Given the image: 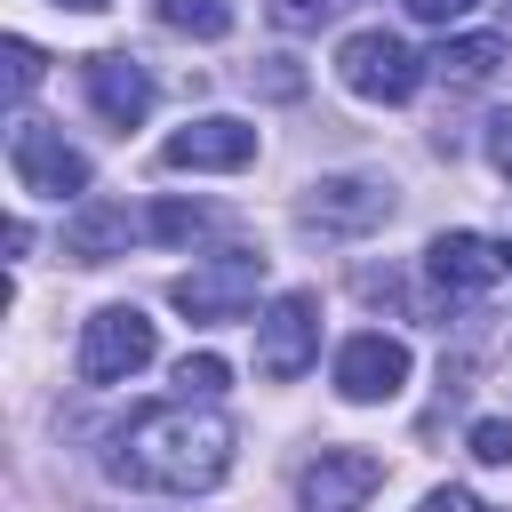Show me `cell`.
I'll use <instances>...</instances> for the list:
<instances>
[{"label": "cell", "instance_id": "cell-1", "mask_svg": "<svg viewBox=\"0 0 512 512\" xmlns=\"http://www.w3.org/2000/svg\"><path fill=\"white\" fill-rule=\"evenodd\" d=\"M232 448H240V432H232L224 408H208V400H160V408H144V416L120 432V448H112L104 464H112V480H128V488L208 496V488L232 472Z\"/></svg>", "mask_w": 512, "mask_h": 512}, {"label": "cell", "instance_id": "cell-2", "mask_svg": "<svg viewBox=\"0 0 512 512\" xmlns=\"http://www.w3.org/2000/svg\"><path fill=\"white\" fill-rule=\"evenodd\" d=\"M152 352H160V328H152L136 304H96V312L80 320L72 368H80V384H128L136 368H152Z\"/></svg>", "mask_w": 512, "mask_h": 512}, {"label": "cell", "instance_id": "cell-3", "mask_svg": "<svg viewBox=\"0 0 512 512\" xmlns=\"http://www.w3.org/2000/svg\"><path fill=\"white\" fill-rule=\"evenodd\" d=\"M336 80H344L352 96H368V104H408V96L424 88V56H416L400 32L368 24V32H344V48H336Z\"/></svg>", "mask_w": 512, "mask_h": 512}, {"label": "cell", "instance_id": "cell-4", "mask_svg": "<svg viewBox=\"0 0 512 512\" xmlns=\"http://www.w3.org/2000/svg\"><path fill=\"white\" fill-rule=\"evenodd\" d=\"M400 208V192H392V176H376V168H336V176H320L312 192H304V224L312 232H336V240H352V232H376L384 216Z\"/></svg>", "mask_w": 512, "mask_h": 512}, {"label": "cell", "instance_id": "cell-5", "mask_svg": "<svg viewBox=\"0 0 512 512\" xmlns=\"http://www.w3.org/2000/svg\"><path fill=\"white\" fill-rule=\"evenodd\" d=\"M312 360H320V296L312 288H280L256 312V368L272 384H296Z\"/></svg>", "mask_w": 512, "mask_h": 512}, {"label": "cell", "instance_id": "cell-6", "mask_svg": "<svg viewBox=\"0 0 512 512\" xmlns=\"http://www.w3.org/2000/svg\"><path fill=\"white\" fill-rule=\"evenodd\" d=\"M256 296H264V256H256V248L208 256V264H192V272L168 288V304H176L184 320H240Z\"/></svg>", "mask_w": 512, "mask_h": 512}, {"label": "cell", "instance_id": "cell-7", "mask_svg": "<svg viewBox=\"0 0 512 512\" xmlns=\"http://www.w3.org/2000/svg\"><path fill=\"white\" fill-rule=\"evenodd\" d=\"M8 168H16V184L32 192V200H88V160L48 128V120H16L8 128Z\"/></svg>", "mask_w": 512, "mask_h": 512}, {"label": "cell", "instance_id": "cell-8", "mask_svg": "<svg viewBox=\"0 0 512 512\" xmlns=\"http://www.w3.org/2000/svg\"><path fill=\"white\" fill-rule=\"evenodd\" d=\"M400 384H408V344H400V336L360 328V336L336 344V392H344L352 408H376V400H392Z\"/></svg>", "mask_w": 512, "mask_h": 512}, {"label": "cell", "instance_id": "cell-9", "mask_svg": "<svg viewBox=\"0 0 512 512\" xmlns=\"http://www.w3.org/2000/svg\"><path fill=\"white\" fill-rule=\"evenodd\" d=\"M248 160H256V128L232 120V112H200V120H184V128L160 144V168H192V176L248 168Z\"/></svg>", "mask_w": 512, "mask_h": 512}, {"label": "cell", "instance_id": "cell-10", "mask_svg": "<svg viewBox=\"0 0 512 512\" xmlns=\"http://www.w3.org/2000/svg\"><path fill=\"white\" fill-rule=\"evenodd\" d=\"M376 488H384V456H368V448H320L296 480L304 512H360Z\"/></svg>", "mask_w": 512, "mask_h": 512}, {"label": "cell", "instance_id": "cell-11", "mask_svg": "<svg viewBox=\"0 0 512 512\" xmlns=\"http://www.w3.org/2000/svg\"><path fill=\"white\" fill-rule=\"evenodd\" d=\"M144 232H152V216H136L128 200H96V192H88V200L72 208V224H64V256H72V264H112V256H128Z\"/></svg>", "mask_w": 512, "mask_h": 512}, {"label": "cell", "instance_id": "cell-12", "mask_svg": "<svg viewBox=\"0 0 512 512\" xmlns=\"http://www.w3.org/2000/svg\"><path fill=\"white\" fill-rule=\"evenodd\" d=\"M80 80H88V104H96L112 128H136V120L152 112V96H160L152 72H144L128 48H96V56L80 64Z\"/></svg>", "mask_w": 512, "mask_h": 512}, {"label": "cell", "instance_id": "cell-13", "mask_svg": "<svg viewBox=\"0 0 512 512\" xmlns=\"http://www.w3.org/2000/svg\"><path fill=\"white\" fill-rule=\"evenodd\" d=\"M424 272H432L440 296H480V288L504 280V256H496V240H480V232H440V240L424 248Z\"/></svg>", "mask_w": 512, "mask_h": 512}, {"label": "cell", "instance_id": "cell-14", "mask_svg": "<svg viewBox=\"0 0 512 512\" xmlns=\"http://www.w3.org/2000/svg\"><path fill=\"white\" fill-rule=\"evenodd\" d=\"M504 64V40L496 32H456V40H440V56H432V72H448V80H488Z\"/></svg>", "mask_w": 512, "mask_h": 512}, {"label": "cell", "instance_id": "cell-15", "mask_svg": "<svg viewBox=\"0 0 512 512\" xmlns=\"http://www.w3.org/2000/svg\"><path fill=\"white\" fill-rule=\"evenodd\" d=\"M160 16L184 40H224L232 32V0H160Z\"/></svg>", "mask_w": 512, "mask_h": 512}, {"label": "cell", "instance_id": "cell-16", "mask_svg": "<svg viewBox=\"0 0 512 512\" xmlns=\"http://www.w3.org/2000/svg\"><path fill=\"white\" fill-rule=\"evenodd\" d=\"M224 376H232V368H224L216 352H184V360H176V400H216Z\"/></svg>", "mask_w": 512, "mask_h": 512}, {"label": "cell", "instance_id": "cell-17", "mask_svg": "<svg viewBox=\"0 0 512 512\" xmlns=\"http://www.w3.org/2000/svg\"><path fill=\"white\" fill-rule=\"evenodd\" d=\"M208 224H216V216H208L200 200H160V208H152V240H200Z\"/></svg>", "mask_w": 512, "mask_h": 512}, {"label": "cell", "instance_id": "cell-18", "mask_svg": "<svg viewBox=\"0 0 512 512\" xmlns=\"http://www.w3.org/2000/svg\"><path fill=\"white\" fill-rule=\"evenodd\" d=\"M0 56H8V96H32V88H40V72H48V56H40L32 40H8Z\"/></svg>", "mask_w": 512, "mask_h": 512}, {"label": "cell", "instance_id": "cell-19", "mask_svg": "<svg viewBox=\"0 0 512 512\" xmlns=\"http://www.w3.org/2000/svg\"><path fill=\"white\" fill-rule=\"evenodd\" d=\"M472 456L480 464H512V416H480L472 424Z\"/></svg>", "mask_w": 512, "mask_h": 512}, {"label": "cell", "instance_id": "cell-20", "mask_svg": "<svg viewBox=\"0 0 512 512\" xmlns=\"http://www.w3.org/2000/svg\"><path fill=\"white\" fill-rule=\"evenodd\" d=\"M320 16H336V0H272V24H288V32H312Z\"/></svg>", "mask_w": 512, "mask_h": 512}, {"label": "cell", "instance_id": "cell-21", "mask_svg": "<svg viewBox=\"0 0 512 512\" xmlns=\"http://www.w3.org/2000/svg\"><path fill=\"white\" fill-rule=\"evenodd\" d=\"M488 160H496V176L512 184V104H504V112H488Z\"/></svg>", "mask_w": 512, "mask_h": 512}, {"label": "cell", "instance_id": "cell-22", "mask_svg": "<svg viewBox=\"0 0 512 512\" xmlns=\"http://www.w3.org/2000/svg\"><path fill=\"white\" fill-rule=\"evenodd\" d=\"M400 8H408L416 24H456V16H472L480 0H400Z\"/></svg>", "mask_w": 512, "mask_h": 512}, {"label": "cell", "instance_id": "cell-23", "mask_svg": "<svg viewBox=\"0 0 512 512\" xmlns=\"http://www.w3.org/2000/svg\"><path fill=\"white\" fill-rule=\"evenodd\" d=\"M416 512H488V504H480L472 488H432V496H424Z\"/></svg>", "mask_w": 512, "mask_h": 512}, {"label": "cell", "instance_id": "cell-24", "mask_svg": "<svg viewBox=\"0 0 512 512\" xmlns=\"http://www.w3.org/2000/svg\"><path fill=\"white\" fill-rule=\"evenodd\" d=\"M296 88H304V72H296L288 56H272V64H264V96H296Z\"/></svg>", "mask_w": 512, "mask_h": 512}, {"label": "cell", "instance_id": "cell-25", "mask_svg": "<svg viewBox=\"0 0 512 512\" xmlns=\"http://www.w3.org/2000/svg\"><path fill=\"white\" fill-rule=\"evenodd\" d=\"M56 8H72V16H96V8H104V0H56Z\"/></svg>", "mask_w": 512, "mask_h": 512}, {"label": "cell", "instance_id": "cell-26", "mask_svg": "<svg viewBox=\"0 0 512 512\" xmlns=\"http://www.w3.org/2000/svg\"><path fill=\"white\" fill-rule=\"evenodd\" d=\"M496 256H504V272H512V240H496Z\"/></svg>", "mask_w": 512, "mask_h": 512}, {"label": "cell", "instance_id": "cell-27", "mask_svg": "<svg viewBox=\"0 0 512 512\" xmlns=\"http://www.w3.org/2000/svg\"><path fill=\"white\" fill-rule=\"evenodd\" d=\"M504 8H512V0H504Z\"/></svg>", "mask_w": 512, "mask_h": 512}]
</instances>
